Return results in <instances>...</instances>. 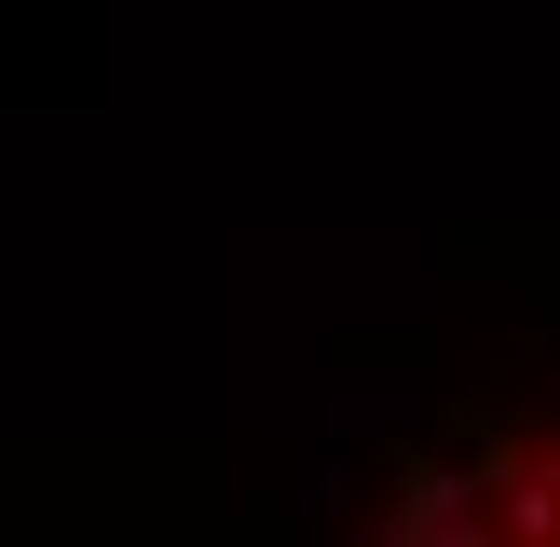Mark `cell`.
Instances as JSON below:
<instances>
[{
  "label": "cell",
  "mask_w": 560,
  "mask_h": 547,
  "mask_svg": "<svg viewBox=\"0 0 560 547\" xmlns=\"http://www.w3.org/2000/svg\"><path fill=\"white\" fill-rule=\"evenodd\" d=\"M410 507H383L397 534H560V438H506L479 424L465 452L410 465Z\"/></svg>",
  "instance_id": "obj_1"
}]
</instances>
